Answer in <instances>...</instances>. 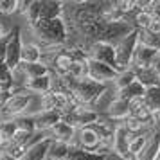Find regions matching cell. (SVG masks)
<instances>
[{
	"label": "cell",
	"instance_id": "6da1fadb",
	"mask_svg": "<svg viewBox=\"0 0 160 160\" xmlns=\"http://www.w3.org/2000/svg\"><path fill=\"white\" fill-rule=\"evenodd\" d=\"M29 27L42 47H61V45H67L70 42L68 25H67L65 18L43 20V22L32 23Z\"/></svg>",
	"mask_w": 160,
	"mask_h": 160
},
{
	"label": "cell",
	"instance_id": "7a4b0ae2",
	"mask_svg": "<svg viewBox=\"0 0 160 160\" xmlns=\"http://www.w3.org/2000/svg\"><path fill=\"white\" fill-rule=\"evenodd\" d=\"M29 25L43 20L65 18V2L59 0H31L27 15L23 16Z\"/></svg>",
	"mask_w": 160,
	"mask_h": 160
},
{
	"label": "cell",
	"instance_id": "3957f363",
	"mask_svg": "<svg viewBox=\"0 0 160 160\" xmlns=\"http://www.w3.org/2000/svg\"><path fill=\"white\" fill-rule=\"evenodd\" d=\"M34 99V95L31 92L25 90H18L15 88L9 99L2 106H0V121H6V119H16V117H22L27 113V108L31 106V102Z\"/></svg>",
	"mask_w": 160,
	"mask_h": 160
},
{
	"label": "cell",
	"instance_id": "277c9868",
	"mask_svg": "<svg viewBox=\"0 0 160 160\" xmlns=\"http://www.w3.org/2000/svg\"><path fill=\"white\" fill-rule=\"evenodd\" d=\"M137 47H138V29H135L131 34H128L124 40H121L115 45V59H117L115 68L119 72L131 68Z\"/></svg>",
	"mask_w": 160,
	"mask_h": 160
},
{
	"label": "cell",
	"instance_id": "5b68a950",
	"mask_svg": "<svg viewBox=\"0 0 160 160\" xmlns=\"http://www.w3.org/2000/svg\"><path fill=\"white\" fill-rule=\"evenodd\" d=\"M99 119H101V112H97L95 108H88V106H76L72 112L63 115V121L67 124L74 126L76 130L87 128V126H94Z\"/></svg>",
	"mask_w": 160,
	"mask_h": 160
},
{
	"label": "cell",
	"instance_id": "8992f818",
	"mask_svg": "<svg viewBox=\"0 0 160 160\" xmlns=\"http://www.w3.org/2000/svg\"><path fill=\"white\" fill-rule=\"evenodd\" d=\"M85 52L90 59H95L99 63L110 65L115 68L117 59H115V45L108 43V42H92V43L85 45ZM117 70V68H115ZM119 72V70H117Z\"/></svg>",
	"mask_w": 160,
	"mask_h": 160
},
{
	"label": "cell",
	"instance_id": "52a82bcc",
	"mask_svg": "<svg viewBox=\"0 0 160 160\" xmlns=\"http://www.w3.org/2000/svg\"><path fill=\"white\" fill-rule=\"evenodd\" d=\"M22 47H23V40L20 27H13L11 29V40L8 43V52H6V65L11 70H16L22 65Z\"/></svg>",
	"mask_w": 160,
	"mask_h": 160
},
{
	"label": "cell",
	"instance_id": "ba28073f",
	"mask_svg": "<svg viewBox=\"0 0 160 160\" xmlns=\"http://www.w3.org/2000/svg\"><path fill=\"white\" fill-rule=\"evenodd\" d=\"M99 144H101V135L97 133L94 126H87V128H79L76 131V138H74V142L70 146L94 153Z\"/></svg>",
	"mask_w": 160,
	"mask_h": 160
},
{
	"label": "cell",
	"instance_id": "9c48e42d",
	"mask_svg": "<svg viewBox=\"0 0 160 160\" xmlns=\"http://www.w3.org/2000/svg\"><path fill=\"white\" fill-rule=\"evenodd\" d=\"M117 76H119V72L113 67L104 65V63H99L95 59L88 58V78L90 79L102 83V85H108V83H113L117 79Z\"/></svg>",
	"mask_w": 160,
	"mask_h": 160
},
{
	"label": "cell",
	"instance_id": "30bf717a",
	"mask_svg": "<svg viewBox=\"0 0 160 160\" xmlns=\"http://www.w3.org/2000/svg\"><path fill=\"white\" fill-rule=\"evenodd\" d=\"M34 117V128H36V133H47L51 131L58 122L63 121V115L59 112H52V110H38L32 113Z\"/></svg>",
	"mask_w": 160,
	"mask_h": 160
},
{
	"label": "cell",
	"instance_id": "8fae6325",
	"mask_svg": "<svg viewBox=\"0 0 160 160\" xmlns=\"http://www.w3.org/2000/svg\"><path fill=\"white\" fill-rule=\"evenodd\" d=\"M102 115L108 117L113 122H122L130 117V102L119 99V97H112V101L106 104V110L102 112Z\"/></svg>",
	"mask_w": 160,
	"mask_h": 160
},
{
	"label": "cell",
	"instance_id": "7c38bea8",
	"mask_svg": "<svg viewBox=\"0 0 160 160\" xmlns=\"http://www.w3.org/2000/svg\"><path fill=\"white\" fill-rule=\"evenodd\" d=\"M130 140H131V135L128 133V130L122 126V122H117L115 131H113V153L117 157H121L122 160H130V157H128Z\"/></svg>",
	"mask_w": 160,
	"mask_h": 160
},
{
	"label": "cell",
	"instance_id": "4fadbf2b",
	"mask_svg": "<svg viewBox=\"0 0 160 160\" xmlns=\"http://www.w3.org/2000/svg\"><path fill=\"white\" fill-rule=\"evenodd\" d=\"M51 142H52L51 138L42 135V138L34 140L25 149V153H23V157L20 160H45L47 158V153H49V148H51Z\"/></svg>",
	"mask_w": 160,
	"mask_h": 160
},
{
	"label": "cell",
	"instance_id": "5bb4252c",
	"mask_svg": "<svg viewBox=\"0 0 160 160\" xmlns=\"http://www.w3.org/2000/svg\"><path fill=\"white\" fill-rule=\"evenodd\" d=\"M76 128L70 126V124H67L65 121H61L58 122L51 131H47L43 133L47 138H51V140H59V142H67V144H72L74 138H76Z\"/></svg>",
	"mask_w": 160,
	"mask_h": 160
},
{
	"label": "cell",
	"instance_id": "9a60e30c",
	"mask_svg": "<svg viewBox=\"0 0 160 160\" xmlns=\"http://www.w3.org/2000/svg\"><path fill=\"white\" fill-rule=\"evenodd\" d=\"M25 92H31L32 95H45L54 90V79H52V74L43 76V78H36V79H29L25 83V87L22 88Z\"/></svg>",
	"mask_w": 160,
	"mask_h": 160
},
{
	"label": "cell",
	"instance_id": "2e32d148",
	"mask_svg": "<svg viewBox=\"0 0 160 160\" xmlns=\"http://www.w3.org/2000/svg\"><path fill=\"white\" fill-rule=\"evenodd\" d=\"M158 51H153L146 45H140L138 43L137 51H135V56H133V65L131 68L133 70H146V68H151L153 65V59L157 56Z\"/></svg>",
	"mask_w": 160,
	"mask_h": 160
},
{
	"label": "cell",
	"instance_id": "e0dca14e",
	"mask_svg": "<svg viewBox=\"0 0 160 160\" xmlns=\"http://www.w3.org/2000/svg\"><path fill=\"white\" fill-rule=\"evenodd\" d=\"M43 61V49L40 43L23 42L22 47V63H40Z\"/></svg>",
	"mask_w": 160,
	"mask_h": 160
},
{
	"label": "cell",
	"instance_id": "ac0fdd59",
	"mask_svg": "<svg viewBox=\"0 0 160 160\" xmlns=\"http://www.w3.org/2000/svg\"><path fill=\"white\" fill-rule=\"evenodd\" d=\"M130 117L140 119V121H144V122H153V110L146 104L144 97H142V99H135V101L130 102Z\"/></svg>",
	"mask_w": 160,
	"mask_h": 160
},
{
	"label": "cell",
	"instance_id": "d6986e66",
	"mask_svg": "<svg viewBox=\"0 0 160 160\" xmlns=\"http://www.w3.org/2000/svg\"><path fill=\"white\" fill-rule=\"evenodd\" d=\"M144 94H146V87L142 85V83L135 81V83L130 85V87L113 92V97H119V99H124V101L131 102V101H135V99H142Z\"/></svg>",
	"mask_w": 160,
	"mask_h": 160
},
{
	"label": "cell",
	"instance_id": "ffe728a7",
	"mask_svg": "<svg viewBox=\"0 0 160 160\" xmlns=\"http://www.w3.org/2000/svg\"><path fill=\"white\" fill-rule=\"evenodd\" d=\"M153 133H155V131H148V133H142V135H135V137H131L130 149H128V157H130V160H135L140 153L144 151L146 146H148V142H149V138L153 137Z\"/></svg>",
	"mask_w": 160,
	"mask_h": 160
},
{
	"label": "cell",
	"instance_id": "44dd1931",
	"mask_svg": "<svg viewBox=\"0 0 160 160\" xmlns=\"http://www.w3.org/2000/svg\"><path fill=\"white\" fill-rule=\"evenodd\" d=\"M22 74L25 76V79H36V78H43V76H49L51 70H49V67L45 65L43 61H40V63H22V65L18 67Z\"/></svg>",
	"mask_w": 160,
	"mask_h": 160
},
{
	"label": "cell",
	"instance_id": "7402d4cb",
	"mask_svg": "<svg viewBox=\"0 0 160 160\" xmlns=\"http://www.w3.org/2000/svg\"><path fill=\"white\" fill-rule=\"evenodd\" d=\"M70 151H72V146L70 144L59 142V140H52L45 160H68L70 158Z\"/></svg>",
	"mask_w": 160,
	"mask_h": 160
},
{
	"label": "cell",
	"instance_id": "603a6c76",
	"mask_svg": "<svg viewBox=\"0 0 160 160\" xmlns=\"http://www.w3.org/2000/svg\"><path fill=\"white\" fill-rule=\"evenodd\" d=\"M158 158H160V133L155 131L153 137L149 138L148 146H146V149L135 160H158Z\"/></svg>",
	"mask_w": 160,
	"mask_h": 160
},
{
	"label": "cell",
	"instance_id": "cb8c5ba5",
	"mask_svg": "<svg viewBox=\"0 0 160 160\" xmlns=\"http://www.w3.org/2000/svg\"><path fill=\"white\" fill-rule=\"evenodd\" d=\"M68 76L72 79H87L88 78V56H83V58H76L70 65V70H68Z\"/></svg>",
	"mask_w": 160,
	"mask_h": 160
},
{
	"label": "cell",
	"instance_id": "d4e9b609",
	"mask_svg": "<svg viewBox=\"0 0 160 160\" xmlns=\"http://www.w3.org/2000/svg\"><path fill=\"white\" fill-rule=\"evenodd\" d=\"M135 81H137V72H135L133 68H128V70L119 72L117 79L112 83V85H113V92H117V90H122V88H126V87H130V85H133Z\"/></svg>",
	"mask_w": 160,
	"mask_h": 160
},
{
	"label": "cell",
	"instance_id": "484cf974",
	"mask_svg": "<svg viewBox=\"0 0 160 160\" xmlns=\"http://www.w3.org/2000/svg\"><path fill=\"white\" fill-rule=\"evenodd\" d=\"M138 43L160 52V34H157V32H153L149 29L138 31Z\"/></svg>",
	"mask_w": 160,
	"mask_h": 160
},
{
	"label": "cell",
	"instance_id": "4316f807",
	"mask_svg": "<svg viewBox=\"0 0 160 160\" xmlns=\"http://www.w3.org/2000/svg\"><path fill=\"white\" fill-rule=\"evenodd\" d=\"M137 72V81L142 83L146 88H151V87H160V81L157 78V72L153 68H146V70H135Z\"/></svg>",
	"mask_w": 160,
	"mask_h": 160
},
{
	"label": "cell",
	"instance_id": "83f0119b",
	"mask_svg": "<svg viewBox=\"0 0 160 160\" xmlns=\"http://www.w3.org/2000/svg\"><path fill=\"white\" fill-rule=\"evenodd\" d=\"M18 124L15 119H6V121H0V135L4 138V144L9 142L11 138H15V135L18 133Z\"/></svg>",
	"mask_w": 160,
	"mask_h": 160
},
{
	"label": "cell",
	"instance_id": "f1b7e54d",
	"mask_svg": "<svg viewBox=\"0 0 160 160\" xmlns=\"http://www.w3.org/2000/svg\"><path fill=\"white\" fill-rule=\"evenodd\" d=\"M144 101L146 104L155 112L160 110V87H151V88H146V94H144Z\"/></svg>",
	"mask_w": 160,
	"mask_h": 160
},
{
	"label": "cell",
	"instance_id": "f546056e",
	"mask_svg": "<svg viewBox=\"0 0 160 160\" xmlns=\"http://www.w3.org/2000/svg\"><path fill=\"white\" fill-rule=\"evenodd\" d=\"M0 87L13 92L15 88V79H13V70L6 65V61L0 63Z\"/></svg>",
	"mask_w": 160,
	"mask_h": 160
},
{
	"label": "cell",
	"instance_id": "4dcf8cb0",
	"mask_svg": "<svg viewBox=\"0 0 160 160\" xmlns=\"http://www.w3.org/2000/svg\"><path fill=\"white\" fill-rule=\"evenodd\" d=\"M15 121H16V124H18V130L20 131H31V133H36L32 113H25V115H22V117H16Z\"/></svg>",
	"mask_w": 160,
	"mask_h": 160
},
{
	"label": "cell",
	"instance_id": "1f68e13d",
	"mask_svg": "<svg viewBox=\"0 0 160 160\" xmlns=\"http://www.w3.org/2000/svg\"><path fill=\"white\" fill-rule=\"evenodd\" d=\"M68 160H101V158L92 151L79 149V148H74L72 146V151H70V158Z\"/></svg>",
	"mask_w": 160,
	"mask_h": 160
},
{
	"label": "cell",
	"instance_id": "d6a6232c",
	"mask_svg": "<svg viewBox=\"0 0 160 160\" xmlns=\"http://www.w3.org/2000/svg\"><path fill=\"white\" fill-rule=\"evenodd\" d=\"M18 6H20V0H0V15H15L18 13Z\"/></svg>",
	"mask_w": 160,
	"mask_h": 160
},
{
	"label": "cell",
	"instance_id": "836d02e7",
	"mask_svg": "<svg viewBox=\"0 0 160 160\" xmlns=\"http://www.w3.org/2000/svg\"><path fill=\"white\" fill-rule=\"evenodd\" d=\"M9 40H11V31H9V32L2 38V40H0V63H2V61H6V52H8Z\"/></svg>",
	"mask_w": 160,
	"mask_h": 160
},
{
	"label": "cell",
	"instance_id": "e575fe53",
	"mask_svg": "<svg viewBox=\"0 0 160 160\" xmlns=\"http://www.w3.org/2000/svg\"><path fill=\"white\" fill-rule=\"evenodd\" d=\"M149 13H151V16L157 20V22H160V0H151Z\"/></svg>",
	"mask_w": 160,
	"mask_h": 160
},
{
	"label": "cell",
	"instance_id": "d590c367",
	"mask_svg": "<svg viewBox=\"0 0 160 160\" xmlns=\"http://www.w3.org/2000/svg\"><path fill=\"white\" fill-rule=\"evenodd\" d=\"M9 95H11V92H9V90H6V88L0 87V106H2V104L9 99Z\"/></svg>",
	"mask_w": 160,
	"mask_h": 160
},
{
	"label": "cell",
	"instance_id": "8d00e7d4",
	"mask_svg": "<svg viewBox=\"0 0 160 160\" xmlns=\"http://www.w3.org/2000/svg\"><path fill=\"white\" fill-rule=\"evenodd\" d=\"M153 122H155V128H157V131L160 133V110L153 113Z\"/></svg>",
	"mask_w": 160,
	"mask_h": 160
},
{
	"label": "cell",
	"instance_id": "74e56055",
	"mask_svg": "<svg viewBox=\"0 0 160 160\" xmlns=\"http://www.w3.org/2000/svg\"><path fill=\"white\" fill-rule=\"evenodd\" d=\"M8 32H9V31H6V29H4V25H2V23H0V40H2V38L6 36V34H8Z\"/></svg>",
	"mask_w": 160,
	"mask_h": 160
},
{
	"label": "cell",
	"instance_id": "f35d334b",
	"mask_svg": "<svg viewBox=\"0 0 160 160\" xmlns=\"http://www.w3.org/2000/svg\"><path fill=\"white\" fill-rule=\"evenodd\" d=\"M4 146V138H2V135H0V148Z\"/></svg>",
	"mask_w": 160,
	"mask_h": 160
},
{
	"label": "cell",
	"instance_id": "ab89813d",
	"mask_svg": "<svg viewBox=\"0 0 160 160\" xmlns=\"http://www.w3.org/2000/svg\"><path fill=\"white\" fill-rule=\"evenodd\" d=\"M158 160H160V158H158Z\"/></svg>",
	"mask_w": 160,
	"mask_h": 160
}]
</instances>
